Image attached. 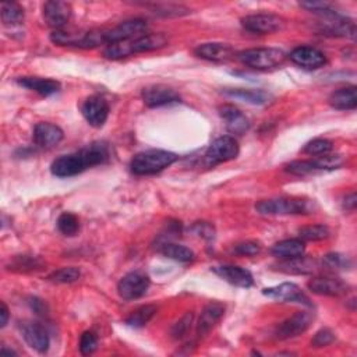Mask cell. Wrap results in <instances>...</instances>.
I'll list each match as a JSON object with an SVG mask.
<instances>
[{
	"label": "cell",
	"mask_w": 357,
	"mask_h": 357,
	"mask_svg": "<svg viewBox=\"0 0 357 357\" xmlns=\"http://www.w3.org/2000/svg\"><path fill=\"white\" fill-rule=\"evenodd\" d=\"M110 158L109 147L105 143H92L77 153L62 155L53 161L51 171L56 177H71L82 173L88 168L106 164Z\"/></svg>",
	"instance_id": "obj_1"
},
{
	"label": "cell",
	"mask_w": 357,
	"mask_h": 357,
	"mask_svg": "<svg viewBox=\"0 0 357 357\" xmlns=\"http://www.w3.org/2000/svg\"><path fill=\"white\" fill-rule=\"evenodd\" d=\"M166 45H168V38L164 34H148L130 41L107 45V48L103 51V55L107 59L117 60L134 53L157 51Z\"/></svg>",
	"instance_id": "obj_2"
},
{
	"label": "cell",
	"mask_w": 357,
	"mask_h": 357,
	"mask_svg": "<svg viewBox=\"0 0 357 357\" xmlns=\"http://www.w3.org/2000/svg\"><path fill=\"white\" fill-rule=\"evenodd\" d=\"M315 202L302 197H279L263 200L256 205L261 215H308L314 214Z\"/></svg>",
	"instance_id": "obj_3"
},
{
	"label": "cell",
	"mask_w": 357,
	"mask_h": 357,
	"mask_svg": "<svg viewBox=\"0 0 357 357\" xmlns=\"http://www.w3.org/2000/svg\"><path fill=\"white\" fill-rule=\"evenodd\" d=\"M179 157L171 151L165 150H148L137 154L132 162L130 169L134 175L139 176H150L159 173L173 165Z\"/></svg>",
	"instance_id": "obj_4"
},
{
	"label": "cell",
	"mask_w": 357,
	"mask_h": 357,
	"mask_svg": "<svg viewBox=\"0 0 357 357\" xmlns=\"http://www.w3.org/2000/svg\"><path fill=\"white\" fill-rule=\"evenodd\" d=\"M237 58L247 67L256 70H271L281 66L285 62L286 55L277 48H256L241 52Z\"/></svg>",
	"instance_id": "obj_5"
},
{
	"label": "cell",
	"mask_w": 357,
	"mask_h": 357,
	"mask_svg": "<svg viewBox=\"0 0 357 357\" xmlns=\"http://www.w3.org/2000/svg\"><path fill=\"white\" fill-rule=\"evenodd\" d=\"M343 165L340 155H322L311 161H293L285 166V171L296 176H307L318 172L339 169Z\"/></svg>",
	"instance_id": "obj_6"
},
{
	"label": "cell",
	"mask_w": 357,
	"mask_h": 357,
	"mask_svg": "<svg viewBox=\"0 0 357 357\" xmlns=\"http://www.w3.org/2000/svg\"><path fill=\"white\" fill-rule=\"evenodd\" d=\"M239 144L232 136H223L216 139L207 150L204 155V165L207 168H214L219 164L229 162L232 159H236L239 155Z\"/></svg>",
	"instance_id": "obj_7"
},
{
	"label": "cell",
	"mask_w": 357,
	"mask_h": 357,
	"mask_svg": "<svg viewBox=\"0 0 357 357\" xmlns=\"http://www.w3.org/2000/svg\"><path fill=\"white\" fill-rule=\"evenodd\" d=\"M320 17L322 19V21L320 23V31L324 33V35L351 38V40L356 37L354 21L340 15L339 12L332 9L331 12Z\"/></svg>",
	"instance_id": "obj_8"
},
{
	"label": "cell",
	"mask_w": 357,
	"mask_h": 357,
	"mask_svg": "<svg viewBox=\"0 0 357 357\" xmlns=\"http://www.w3.org/2000/svg\"><path fill=\"white\" fill-rule=\"evenodd\" d=\"M151 281L146 274L130 272L117 284L119 296L125 300H136L147 295Z\"/></svg>",
	"instance_id": "obj_9"
},
{
	"label": "cell",
	"mask_w": 357,
	"mask_h": 357,
	"mask_svg": "<svg viewBox=\"0 0 357 357\" xmlns=\"http://www.w3.org/2000/svg\"><path fill=\"white\" fill-rule=\"evenodd\" d=\"M148 30V26L141 19L128 20L125 23H121L112 30H105V41L106 45L117 44V42H125L134 38L141 37L143 33Z\"/></svg>",
	"instance_id": "obj_10"
},
{
	"label": "cell",
	"mask_w": 357,
	"mask_h": 357,
	"mask_svg": "<svg viewBox=\"0 0 357 357\" xmlns=\"http://www.w3.org/2000/svg\"><path fill=\"white\" fill-rule=\"evenodd\" d=\"M242 26L245 30L253 34H272L284 27L282 17L271 13L250 15L242 19Z\"/></svg>",
	"instance_id": "obj_11"
},
{
	"label": "cell",
	"mask_w": 357,
	"mask_h": 357,
	"mask_svg": "<svg viewBox=\"0 0 357 357\" xmlns=\"http://www.w3.org/2000/svg\"><path fill=\"white\" fill-rule=\"evenodd\" d=\"M81 113L87 123L95 129L102 128L109 116V105L105 98L99 95H92L85 99L81 106Z\"/></svg>",
	"instance_id": "obj_12"
},
{
	"label": "cell",
	"mask_w": 357,
	"mask_h": 357,
	"mask_svg": "<svg viewBox=\"0 0 357 357\" xmlns=\"http://www.w3.org/2000/svg\"><path fill=\"white\" fill-rule=\"evenodd\" d=\"M263 295L274 299V300H279V302H286V303H297L306 307H311V300L307 297V295L295 284L290 282H285L281 284L278 286H272V288H265L263 289Z\"/></svg>",
	"instance_id": "obj_13"
},
{
	"label": "cell",
	"mask_w": 357,
	"mask_h": 357,
	"mask_svg": "<svg viewBox=\"0 0 357 357\" xmlns=\"http://www.w3.org/2000/svg\"><path fill=\"white\" fill-rule=\"evenodd\" d=\"M313 322V314L307 311H297L292 317L286 318L278 328H277V338L281 340L297 338L304 333Z\"/></svg>",
	"instance_id": "obj_14"
},
{
	"label": "cell",
	"mask_w": 357,
	"mask_h": 357,
	"mask_svg": "<svg viewBox=\"0 0 357 357\" xmlns=\"http://www.w3.org/2000/svg\"><path fill=\"white\" fill-rule=\"evenodd\" d=\"M143 101L148 107H159L180 102V95L166 85H151L143 89Z\"/></svg>",
	"instance_id": "obj_15"
},
{
	"label": "cell",
	"mask_w": 357,
	"mask_h": 357,
	"mask_svg": "<svg viewBox=\"0 0 357 357\" xmlns=\"http://www.w3.org/2000/svg\"><path fill=\"white\" fill-rule=\"evenodd\" d=\"M212 272L216 274L223 281H226L227 284H230L233 286H237V288L249 289L254 285V278H253L252 272L246 268H242V267L220 265V267H214Z\"/></svg>",
	"instance_id": "obj_16"
},
{
	"label": "cell",
	"mask_w": 357,
	"mask_h": 357,
	"mask_svg": "<svg viewBox=\"0 0 357 357\" xmlns=\"http://www.w3.org/2000/svg\"><path fill=\"white\" fill-rule=\"evenodd\" d=\"M21 335L27 345L37 350L38 353H46L49 349V336L46 329L40 322L26 321L20 325Z\"/></svg>",
	"instance_id": "obj_17"
},
{
	"label": "cell",
	"mask_w": 357,
	"mask_h": 357,
	"mask_svg": "<svg viewBox=\"0 0 357 357\" xmlns=\"http://www.w3.org/2000/svg\"><path fill=\"white\" fill-rule=\"evenodd\" d=\"M219 114L226 125V129L232 134L242 136L250 129V121L243 112L233 105H223L219 107Z\"/></svg>",
	"instance_id": "obj_18"
},
{
	"label": "cell",
	"mask_w": 357,
	"mask_h": 357,
	"mask_svg": "<svg viewBox=\"0 0 357 357\" xmlns=\"http://www.w3.org/2000/svg\"><path fill=\"white\" fill-rule=\"evenodd\" d=\"M44 19L55 31L63 30L71 19V6L66 2H46L44 5Z\"/></svg>",
	"instance_id": "obj_19"
},
{
	"label": "cell",
	"mask_w": 357,
	"mask_h": 357,
	"mask_svg": "<svg viewBox=\"0 0 357 357\" xmlns=\"http://www.w3.org/2000/svg\"><path fill=\"white\" fill-rule=\"evenodd\" d=\"M289 58L295 64L307 70L320 69L326 63L325 55L313 46H299L292 51Z\"/></svg>",
	"instance_id": "obj_20"
},
{
	"label": "cell",
	"mask_w": 357,
	"mask_h": 357,
	"mask_svg": "<svg viewBox=\"0 0 357 357\" xmlns=\"http://www.w3.org/2000/svg\"><path fill=\"white\" fill-rule=\"evenodd\" d=\"M308 289L320 296H329V297H338L349 290V285L338 278H329V277H317L308 281L307 284Z\"/></svg>",
	"instance_id": "obj_21"
},
{
	"label": "cell",
	"mask_w": 357,
	"mask_h": 357,
	"mask_svg": "<svg viewBox=\"0 0 357 357\" xmlns=\"http://www.w3.org/2000/svg\"><path fill=\"white\" fill-rule=\"evenodd\" d=\"M63 137H64L63 130L59 126L48 122L38 123L34 129V143L40 148H45V150L52 148L58 146L63 140Z\"/></svg>",
	"instance_id": "obj_22"
},
{
	"label": "cell",
	"mask_w": 357,
	"mask_h": 357,
	"mask_svg": "<svg viewBox=\"0 0 357 357\" xmlns=\"http://www.w3.org/2000/svg\"><path fill=\"white\" fill-rule=\"evenodd\" d=\"M194 53L204 60L208 62H227L234 56V51L230 45L227 44H220V42H209V44H202L195 48Z\"/></svg>",
	"instance_id": "obj_23"
},
{
	"label": "cell",
	"mask_w": 357,
	"mask_h": 357,
	"mask_svg": "<svg viewBox=\"0 0 357 357\" xmlns=\"http://www.w3.org/2000/svg\"><path fill=\"white\" fill-rule=\"evenodd\" d=\"M225 314V306L220 303H209L201 313V317L197 324V335L205 336L212 328L220 321Z\"/></svg>",
	"instance_id": "obj_24"
},
{
	"label": "cell",
	"mask_w": 357,
	"mask_h": 357,
	"mask_svg": "<svg viewBox=\"0 0 357 357\" xmlns=\"http://www.w3.org/2000/svg\"><path fill=\"white\" fill-rule=\"evenodd\" d=\"M222 94L230 99L242 101L250 105H265L268 103L272 96L267 91L263 89H245V88H229L223 89Z\"/></svg>",
	"instance_id": "obj_25"
},
{
	"label": "cell",
	"mask_w": 357,
	"mask_h": 357,
	"mask_svg": "<svg viewBox=\"0 0 357 357\" xmlns=\"http://www.w3.org/2000/svg\"><path fill=\"white\" fill-rule=\"evenodd\" d=\"M17 82L24 87L28 88L31 91L38 92L42 96H51L59 92L60 89V84L55 80L51 78H41V77H21L17 80Z\"/></svg>",
	"instance_id": "obj_26"
},
{
	"label": "cell",
	"mask_w": 357,
	"mask_h": 357,
	"mask_svg": "<svg viewBox=\"0 0 357 357\" xmlns=\"http://www.w3.org/2000/svg\"><path fill=\"white\" fill-rule=\"evenodd\" d=\"M306 252V246L304 242L302 239H288V241H282L279 243H277L271 253L282 260H292V259H297L304 256Z\"/></svg>",
	"instance_id": "obj_27"
},
{
	"label": "cell",
	"mask_w": 357,
	"mask_h": 357,
	"mask_svg": "<svg viewBox=\"0 0 357 357\" xmlns=\"http://www.w3.org/2000/svg\"><path fill=\"white\" fill-rule=\"evenodd\" d=\"M329 105L338 110H353L357 106V94L356 87L340 88L331 94Z\"/></svg>",
	"instance_id": "obj_28"
},
{
	"label": "cell",
	"mask_w": 357,
	"mask_h": 357,
	"mask_svg": "<svg viewBox=\"0 0 357 357\" xmlns=\"http://www.w3.org/2000/svg\"><path fill=\"white\" fill-rule=\"evenodd\" d=\"M278 270L285 274H296V275H307L313 274L317 270V263L314 260H308L306 257H297L292 260H285L278 265Z\"/></svg>",
	"instance_id": "obj_29"
},
{
	"label": "cell",
	"mask_w": 357,
	"mask_h": 357,
	"mask_svg": "<svg viewBox=\"0 0 357 357\" xmlns=\"http://www.w3.org/2000/svg\"><path fill=\"white\" fill-rule=\"evenodd\" d=\"M161 253L165 257L179 261V263H190L194 259V253L190 249H187L186 246H182V245H176V243H165L161 247Z\"/></svg>",
	"instance_id": "obj_30"
},
{
	"label": "cell",
	"mask_w": 357,
	"mask_h": 357,
	"mask_svg": "<svg viewBox=\"0 0 357 357\" xmlns=\"http://www.w3.org/2000/svg\"><path fill=\"white\" fill-rule=\"evenodd\" d=\"M157 313V307L153 306V304H147V306H141L140 308L134 310L126 320V324L129 326H133V328H143L146 326L151 318L155 315Z\"/></svg>",
	"instance_id": "obj_31"
},
{
	"label": "cell",
	"mask_w": 357,
	"mask_h": 357,
	"mask_svg": "<svg viewBox=\"0 0 357 357\" xmlns=\"http://www.w3.org/2000/svg\"><path fill=\"white\" fill-rule=\"evenodd\" d=\"M85 33H73V31H66V30H58L53 31L51 35V41L56 45L62 46H76L81 48L82 40H84Z\"/></svg>",
	"instance_id": "obj_32"
},
{
	"label": "cell",
	"mask_w": 357,
	"mask_h": 357,
	"mask_svg": "<svg viewBox=\"0 0 357 357\" xmlns=\"http://www.w3.org/2000/svg\"><path fill=\"white\" fill-rule=\"evenodd\" d=\"M2 20L5 26L13 27L20 26L24 21V9L19 3H3L2 5Z\"/></svg>",
	"instance_id": "obj_33"
},
{
	"label": "cell",
	"mask_w": 357,
	"mask_h": 357,
	"mask_svg": "<svg viewBox=\"0 0 357 357\" xmlns=\"http://www.w3.org/2000/svg\"><path fill=\"white\" fill-rule=\"evenodd\" d=\"M299 234L303 242H320V241L328 239L331 232L324 225H311V226L302 227Z\"/></svg>",
	"instance_id": "obj_34"
},
{
	"label": "cell",
	"mask_w": 357,
	"mask_h": 357,
	"mask_svg": "<svg viewBox=\"0 0 357 357\" xmlns=\"http://www.w3.org/2000/svg\"><path fill=\"white\" fill-rule=\"evenodd\" d=\"M58 229L64 236H74L80 230V220L74 214L64 212L58 219Z\"/></svg>",
	"instance_id": "obj_35"
},
{
	"label": "cell",
	"mask_w": 357,
	"mask_h": 357,
	"mask_svg": "<svg viewBox=\"0 0 357 357\" xmlns=\"http://www.w3.org/2000/svg\"><path fill=\"white\" fill-rule=\"evenodd\" d=\"M333 148L332 141L326 139H315L310 143H307L303 148V153L311 157H321V155H328Z\"/></svg>",
	"instance_id": "obj_36"
},
{
	"label": "cell",
	"mask_w": 357,
	"mask_h": 357,
	"mask_svg": "<svg viewBox=\"0 0 357 357\" xmlns=\"http://www.w3.org/2000/svg\"><path fill=\"white\" fill-rule=\"evenodd\" d=\"M81 277V272L76 267H64L60 268L49 275V281L55 284H73L78 281Z\"/></svg>",
	"instance_id": "obj_37"
},
{
	"label": "cell",
	"mask_w": 357,
	"mask_h": 357,
	"mask_svg": "<svg viewBox=\"0 0 357 357\" xmlns=\"http://www.w3.org/2000/svg\"><path fill=\"white\" fill-rule=\"evenodd\" d=\"M322 265L325 268H329V270H349L351 263L350 260L343 256V254H339V253H331V254H326L324 259H322Z\"/></svg>",
	"instance_id": "obj_38"
},
{
	"label": "cell",
	"mask_w": 357,
	"mask_h": 357,
	"mask_svg": "<svg viewBox=\"0 0 357 357\" xmlns=\"http://www.w3.org/2000/svg\"><path fill=\"white\" fill-rule=\"evenodd\" d=\"M153 12L164 17H180L189 15V9L177 5H153Z\"/></svg>",
	"instance_id": "obj_39"
},
{
	"label": "cell",
	"mask_w": 357,
	"mask_h": 357,
	"mask_svg": "<svg viewBox=\"0 0 357 357\" xmlns=\"http://www.w3.org/2000/svg\"><path fill=\"white\" fill-rule=\"evenodd\" d=\"M263 250V246L257 241H247L242 242L239 245H236L233 249V253L237 256H246V257H253L260 254Z\"/></svg>",
	"instance_id": "obj_40"
},
{
	"label": "cell",
	"mask_w": 357,
	"mask_h": 357,
	"mask_svg": "<svg viewBox=\"0 0 357 357\" xmlns=\"http://www.w3.org/2000/svg\"><path fill=\"white\" fill-rule=\"evenodd\" d=\"M98 347V338L92 331H85L80 339V351L85 356L92 354Z\"/></svg>",
	"instance_id": "obj_41"
},
{
	"label": "cell",
	"mask_w": 357,
	"mask_h": 357,
	"mask_svg": "<svg viewBox=\"0 0 357 357\" xmlns=\"http://www.w3.org/2000/svg\"><path fill=\"white\" fill-rule=\"evenodd\" d=\"M333 340H335V332L329 328H322L311 339V346L317 347V349L325 347V346H329L331 343H333Z\"/></svg>",
	"instance_id": "obj_42"
},
{
	"label": "cell",
	"mask_w": 357,
	"mask_h": 357,
	"mask_svg": "<svg viewBox=\"0 0 357 357\" xmlns=\"http://www.w3.org/2000/svg\"><path fill=\"white\" fill-rule=\"evenodd\" d=\"M191 322H193V314H187V315H184L179 322H176L175 326L172 328V335H173V338H176V339L183 338V336L186 335V332L189 331Z\"/></svg>",
	"instance_id": "obj_43"
},
{
	"label": "cell",
	"mask_w": 357,
	"mask_h": 357,
	"mask_svg": "<svg viewBox=\"0 0 357 357\" xmlns=\"http://www.w3.org/2000/svg\"><path fill=\"white\" fill-rule=\"evenodd\" d=\"M191 230L198 234L200 237H204V239L207 241H212L214 236H215V230H214V226L208 222H197Z\"/></svg>",
	"instance_id": "obj_44"
},
{
	"label": "cell",
	"mask_w": 357,
	"mask_h": 357,
	"mask_svg": "<svg viewBox=\"0 0 357 357\" xmlns=\"http://www.w3.org/2000/svg\"><path fill=\"white\" fill-rule=\"evenodd\" d=\"M356 204H357V201H356V194L354 193H350L343 200V208L346 211H353L356 208Z\"/></svg>",
	"instance_id": "obj_45"
},
{
	"label": "cell",
	"mask_w": 357,
	"mask_h": 357,
	"mask_svg": "<svg viewBox=\"0 0 357 357\" xmlns=\"http://www.w3.org/2000/svg\"><path fill=\"white\" fill-rule=\"evenodd\" d=\"M0 315H2V322H0V326L5 328L9 321V308H8L6 303H2V307H0Z\"/></svg>",
	"instance_id": "obj_46"
},
{
	"label": "cell",
	"mask_w": 357,
	"mask_h": 357,
	"mask_svg": "<svg viewBox=\"0 0 357 357\" xmlns=\"http://www.w3.org/2000/svg\"><path fill=\"white\" fill-rule=\"evenodd\" d=\"M2 353H5V354H10V356H12V354H16V351H15V350H9V349H6L5 346L2 347Z\"/></svg>",
	"instance_id": "obj_47"
}]
</instances>
